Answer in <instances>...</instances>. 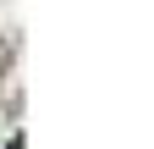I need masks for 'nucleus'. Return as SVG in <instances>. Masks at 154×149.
Returning a JSON list of instances; mask_svg holds the SVG:
<instances>
[{
    "label": "nucleus",
    "instance_id": "nucleus-1",
    "mask_svg": "<svg viewBox=\"0 0 154 149\" xmlns=\"http://www.w3.org/2000/svg\"><path fill=\"white\" fill-rule=\"evenodd\" d=\"M11 149H22V138H17V144H11Z\"/></svg>",
    "mask_w": 154,
    "mask_h": 149
}]
</instances>
